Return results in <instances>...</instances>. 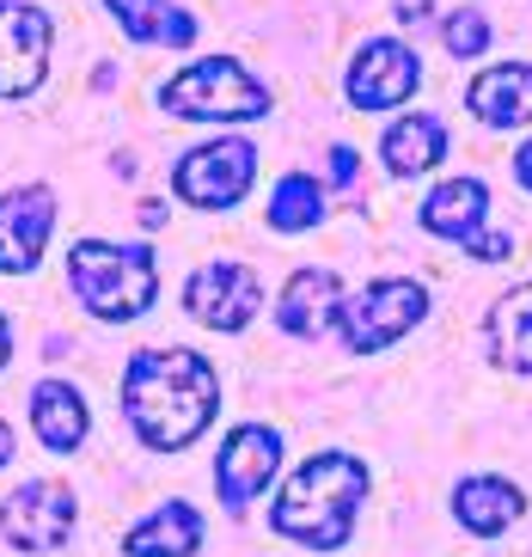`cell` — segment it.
<instances>
[{
	"label": "cell",
	"instance_id": "6da1fadb",
	"mask_svg": "<svg viewBox=\"0 0 532 557\" xmlns=\"http://www.w3.org/2000/svg\"><path fill=\"white\" fill-rule=\"evenodd\" d=\"M123 410L147 447L177 454L214 423L221 380L196 349H135L123 368Z\"/></svg>",
	"mask_w": 532,
	"mask_h": 557
},
{
	"label": "cell",
	"instance_id": "7a4b0ae2",
	"mask_svg": "<svg viewBox=\"0 0 532 557\" xmlns=\"http://www.w3.org/2000/svg\"><path fill=\"white\" fill-rule=\"evenodd\" d=\"M361 496H368V466L349 454H312L300 472L288 478V491L275 496L270 527L282 540L319 545V552H343L355 533V515H361Z\"/></svg>",
	"mask_w": 532,
	"mask_h": 557
},
{
	"label": "cell",
	"instance_id": "3957f363",
	"mask_svg": "<svg viewBox=\"0 0 532 557\" xmlns=\"http://www.w3.org/2000/svg\"><path fill=\"white\" fill-rule=\"evenodd\" d=\"M67 282H74V295L86 300V312L98 319H141L160 295V263L147 246H104V239H81V246L67 251Z\"/></svg>",
	"mask_w": 532,
	"mask_h": 557
},
{
	"label": "cell",
	"instance_id": "277c9868",
	"mask_svg": "<svg viewBox=\"0 0 532 557\" xmlns=\"http://www.w3.org/2000/svg\"><path fill=\"white\" fill-rule=\"evenodd\" d=\"M165 111L172 116H196V123H245V116L270 111V92H263L251 74H245L233 55H209V62H190L177 81H165Z\"/></svg>",
	"mask_w": 532,
	"mask_h": 557
},
{
	"label": "cell",
	"instance_id": "5b68a950",
	"mask_svg": "<svg viewBox=\"0 0 532 557\" xmlns=\"http://www.w3.org/2000/svg\"><path fill=\"white\" fill-rule=\"evenodd\" d=\"M422 312H429V295H422L410 276H386V282H368L355 300H343V337L349 349L373 356V349L398 344L410 325H422Z\"/></svg>",
	"mask_w": 532,
	"mask_h": 557
},
{
	"label": "cell",
	"instance_id": "8992f818",
	"mask_svg": "<svg viewBox=\"0 0 532 557\" xmlns=\"http://www.w3.org/2000/svg\"><path fill=\"white\" fill-rule=\"evenodd\" d=\"M251 172H258V148L251 141H202L177 160L172 172V190L196 209H233V202L251 190Z\"/></svg>",
	"mask_w": 532,
	"mask_h": 557
},
{
	"label": "cell",
	"instance_id": "52a82bcc",
	"mask_svg": "<svg viewBox=\"0 0 532 557\" xmlns=\"http://www.w3.org/2000/svg\"><path fill=\"white\" fill-rule=\"evenodd\" d=\"M484 214H490V190H484V184H478V178H447L435 197L422 202V227L441 233V239H459L471 258L502 263L515 246H508V233H490L484 227Z\"/></svg>",
	"mask_w": 532,
	"mask_h": 557
},
{
	"label": "cell",
	"instance_id": "ba28073f",
	"mask_svg": "<svg viewBox=\"0 0 532 557\" xmlns=\"http://www.w3.org/2000/svg\"><path fill=\"white\" fill-rule=\"evenodd\" d=\"M417 86H422V62H417L410 44H398V37H373V44H361V55L349 62V104L355 111H392V104H404Z\"/></svg>",
	"mask_w": 532,
	"mask_h": 557
},
{
	"label": "cell",
	"instance_id": "9c48e42d",
	"mask_svg": "<svg viewBox=\"0 0 532 557\" xmlns=\"http://www.w3.org/2000/svg\"><path fill=\"white\" fill-rule=\"evenodd\" d=\"M184 307H190V319H202L214 331H239L263 307V276L251 263H202L184 288Z\"/></svg>",
	"mask_w": 532,
	"mask_h": 557
},
{
	"label": "cell",
	"instance_id": "30bf717a",
	"mask_svg": "<svg viewBox=\"0 0 532 557\" xmlns=\"http://www.w3.org/2000/svg\"><path fill=\"white\" fill-rule=\"evenodd\" d=\"M49 62V13L0 0V99H25Z\"/></svg>",
	"mask_w": 532,
	"mask_h": 557
},
{
	"label": "cell",
	"instance_id": "8fae6325",
	"mask_svg": "<svg viewBox=\"0 0 532 557\" xmlns=\"http://www.w3.org/2000/svg\"><path fill=\"white\" fill-rule=\"evenodd\" d=\"M74 527V496L67 484H25L0 503V533L25 552H55Z\"/></svg>",
	"mask_w": 532,
	"mask_h": 557
},
{
	"label": "cell",
	"instance_id": "7c38bea8",
	"mask_svg": "<svg viewBox=\"0 0 532 557\" xmlns=\"http://www.w3.org/2000/svg\"><path fill=\"white\" fill-rule=\"evenodd\" d=\"M275 466H282V435L263 423H245L226 435L221 459H214V484H221L226 508H245L251 496H263V484L275 478Z\"/></svg>",
	"mask_w": 532,
	"mask_h": 557
},
{
	"label": "cell",
	"instance_id": "4fadbf2b",
	"mask_svg": "<svg viewBox=\"0 0 532 557\" xmlns=\"http://www.w3.org/2000/svg\"><path fill=\"white\" fill-rule=\"evenodd\" d=\"M49 227H55V197H49L44 184L7 190V197H0V270H7V276L37 270Z\"/></svg>",
	"mask_w": 532,
	"mask_h": 557
},
{
	"label": "cell",
	"instance_id": "5bb4252c",
	"mask_svg": "<svg viewBox=\"0 0 532 557\" xmlns=\"http://www.w3.org/2000/svg\"><path fill=\"white\" fill-rule=\"evenodd\" d=\"M466 104H471L478 123H490V129H520V123H532V62L484 67V74L466 86Z\"/></svg>",
	"mask_w": 532,
	"mask_h": 557
},
{
	"label": "cell",
	"instance_id": "9a60e30c",
	"mask_svg": "<svg viewBox=\"0 0 532 557\" xmlns=\"http://www.w3.org/2000/svg\"><path fill=\"white\" fill-rule=\"evenodd\" d=\"M275 319H282V331L288 337H307V344H319L324 331L343 319V288L331 270H300V276L282 288V307H275Z\"/></svg>",
	"mask_w": 532,
	"mask_h": 557
},
{
	"label": "cell",
	"instance_id": "2e32d148",
	"mask_svg": "<svg viewBox=\"0 0 532 557\" xmlns=\"http://www.w3.org/2000/svg\"><path fill=\"white\" fill-rule=\"evenodd\" d=\"M196 545H202V515L172 496V503L153 508L141 527H129L123 552H129V557H190Z\"/></svg>",
	"mask_w": 532,
	"mask_h": 557
},
{
	"label": "cell",
	"instance_id": "e0dca14e",
	"mask_svg": "<svg viewBox=\"0 0 532 557\" xmlns=\"http://www.w3.org/2000/svg\"><path fill=\"white\" fill-rule=\"evenodd\" d=\"M32 429L49 454H74L86 442V398L67 380H44L32 393Z\"/></svg>",
	"mask_w": 532,
	"mask_h": 557
},
{
	"label": "cell",
	"instance_id": "ac0fdd59",
	"mask_svg": "<svg viewBox=\"0 0 532 557\" xmlns=\"http://www.w3.org/2000/svg\"><path fill=\"white\" fill-rule=\"evenodd\" d=\"M380 153H386V165L398 172V178H417V172H429V165L447 153V129H441V116L410 111V116H398V123L386 129Z\"/></svg>",
	"mask_w": 532,
	"mask_h": 557
},
{
	"label": "cell",
	"instance_id": "d6986e66",
	"mask_svg": "<svg viewBox=\"0 0 532 557\" xmlns=\"http://www.w3.org/2000/svg\"><path fill=\"white\" fill-rule=\"evenodd\" d=\"M453 508H459V521L478 533V540H496L508 521H520V491L508 484V478H466L459 484V496H453Z\"/></svg>",
	"mask_w": 532,
	"mask_h": 557
},
{
	"label": "cell",
	"instance_id": "ffe728a7",
	"mask_svg": "<svg viewBox=\"0 0 532 557\" xmlns=\"http://www.w3.org/2000/svg\"><path fill=\"white\" fill-rule=\"evenodd\" d=\"M490 344H496L502 368L532 374V282L496 300V312H490Z\"/></svg>",
	"mask_w": 532,
	"mask_h": 557
},
{
	"label": "cell",
	"instance_id": "44dd1931",
	"mask_svg": "<svg viewBox=\"0 0 532 557\" xmlns=\"http://www.w3.org/2000/svg\"><path fill=\"white\" fill-rule=\"evenodd\" d=\"M116 13V25L135 37V44H172V50H184L196 37V18L177 13V7H160V0H104Z\"/></svg>",
	"mask_w": 532,
	"mask_h": 557
},
{
	"label": "cell",
	"instance_id": "7402d4cb",
	"mask_svg": "<svg viewBox=\"0 0 532 557\" xmlns=\"http://www.w3.org/2000/svg\"><path fill=\"white\" fill-rule=\"evenodd\" d=\"M312 221H324V190L307 178V172H294V178L275 184L270 227H275V233H300V227H312Z\"/></svg>",
	"mask_w": 532,
	"mask_h": 557
},
{
	"label": "cell",
	"instance_id": "603a6c76",
	"mask_svg": "<svg viewBox=\"0 0 532 557\" xmlns=\"http://www.w3.org/2000/svg\"><path fill=\"white\" fill-rule=\"evenodd\" d=\"M441 37H447V50L453 55H484V44H490V18L478 13V7H459V13L441 25Z\"/></svg>",
	"mask_w": 532,
	"mask_h": 557
},
{
	"label": "cell",
	"instance_id": "cb8c5ba5",
	"mask_svg": "<svg viewBox=\"0 0 532 557\" xmlns=\"http://www.w3.org/2000/svg\"><path fill=\"white\" fill-rule=\"evenodd\" d=\"M331 178H337V184L355 178V153L349 148H331Z\"/></svg>",
	"mask_w": 532,
	"mask_h": 557
},
{
	"label": "cell",
	"instance_id": "d4e9b609",
	"mask_svg": "<svg viewBox=\"0 0 532 557\" xmlns=\"http://www.w3.org/2000/svg\"><path fill=\"white\" fill-rule=\"evenodd\" d=\"M515 178H520V184H527V190H532V141H527V148L515 153Z\"/></svg>",
	"mask_w": 532,
	"mask_h": 557
},
{
	"label": "cell",
	"instance_id": "484cf974",
	"mask_svg": "<svg viewBox=\"0 0 532 557\" xmlns=\"http://www.w3.org/2000/svg\"><path fill=\"white\" fill-rule=\"evenodd\" d=\"M7 349H13V325L0 319V368H7Z\"/></svg>",
	"mask_w": 532,
	"mask_h": 557
},
{
	"label": "cell",
	"instance_id": "4316f807",
	"mask_svg": "<svg viewBox=\"0 0 532 557\" xmlns=\"http://www.w3.org/2000/svg\"><path fill=\"white\" fill-rule=\"evenodd\" d=\"M7 459H13V429L0 423V466H7Z\"/></svg>",
	"mask_w": 532,
	"mask_h": 557
}]
</instances>
